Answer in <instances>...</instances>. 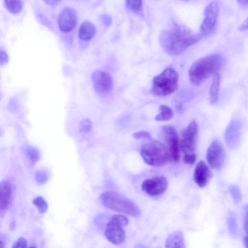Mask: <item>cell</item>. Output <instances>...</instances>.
Listing matches in <instances>:
<instances>
[{"mask_svg":"<svg viewBox=\"0 0 248 248\" xmlns=\"http://www.w3.org/2000/svg\"><path fill=\"white\" fill-rule=\"evenodd\" d=\"M202 37L200 33H194L183 25L174 24L171 27L162 31L160 41L167 53L178 55L198 42Z\"/></svg>","mask_w":248,"mask_h":248,"instance_id":"1","label":"cell"},{"mask_svg":"<svg viewBox=\"0 0 248 248\" xmlns=\"http://www.w3.org/2000/svg\"><path fill=\"white\" fill-rule=\"evenodd\" d=\"M100 200L105 207L111 210L135 217L140 215V210L138 206L120 194L106 191L101 195Z\"/></svg>","mask_w":248,"mask_h":248,"instance_id":"3","label":"cell"},{"mask_svg":"<svg viewBox=\"0 0 248 248\" xmlns=\"http://www.w3.org/2000/svg\"><path fill=\"white\" fill-rule=\"evenodd\" d=\"M210 170L204 161H200L196 165L193 174V179L200 187L207 185L210 177Z\"/></svg>","mask_w":248,"mask_h":248,"instance_id":"15","label":"cell"},{"mask_svg":"<svg viewBox=\"0 0 248 248\" xmlns=\"http://www.w3.org/2000/svg\"><path fill=\"white\" fill-rule=\"evenodd\" d=\"M126 5L132 12L138 13L142 9V0H125Z\"/></svg>","mask_w":248,"mask_h":248,"instance_id":"25","label":"cell"},{"mask_svg":"<svg viewBox=\"0 0 248 248\" xmlns=\"http://www.w3.org/2000/svg\"><path fill=\"white\" fill-rule=\"evenodd\" d=\"M163 132L168 145L169 161L177 162L180 158V144L177 132L171 125L164 126Z\"/></svg>","mask_w":248,"mask_h":248,"instance_id":"7","label":"cell"},{"mask_svg":"<svg viewBox=\"0 0 248 248\" xmlns=\"http://www.w3.org/2000/svg\"><path fill=\"white\" fill-rule=\"evenodd\" d=\"M36 182L39 184H44L47 181L48 177L46 172L44 170L37 171L35 175Z\"/></svg>","mask_w":248,"mask_h":248,"instance_id":"27","label":"cell"},{"mask_svg":"<svg viewBox=\"0 0 248 248\" xmlns=\"http://www.w3.org/2000/svg\"><path fill=\"white\" fill-rule=\"evenodd\" d=\"M92 78L94 88L97 92L106 93L111 91L113 81L108 73L101 70H96L92 74Z\"/></svg>","mask_w":248,"mask_h":248,"instance_id":"13","label":"cell"},{"mask_svg":"<svg viewBox=\"0 0 248 248\" xmlns=\"http://www.w3.org/2000/svg\"><path fill=\"white\" fill-rule=\"evenodd\" d=\"M197 133V124L193 121L184 129L181 136L180 149L184 153L194 152Z\"/></svg>","mask_w":248,"mask_h":248,"instance_id":"10","label":"cell"},{"mask_svg":"<svg viewBox=\"0 0 248 248\" xmlns=\"http://www.w3.org/2000/svg\"><path fill=\"white\" fill-rule=\"evenodd\" d=\"M219 13L217 3L212 1L205 7L204 11V19L200 27V34L202 37L209 35L214 30L217 23Z\"/></svg>","mask_w":248,"mask_h":248,"instance_id":"8","label":"cell"},{"mask_svg":"<svg viewBox=\"0 0 248 248\" xmlns=\"http://www.w3.org/2000/svg\"><path fill=\"white\" fill-rule=\"evenodd\" d=\"M46 4L53 5L58 3L61 0H42Z\"/></svg>","mask_w":248,"mask_h":248,"instance_id":"35","label":"cell"},{"mask_svg":"<svg viewBox=\"0 0 248 248\" xmlns=\"http://www.w3.org/2000/svg\"><path fill=\"white\" fill-rule=\"evenodd\" d=\"M26 154L31 163H35L40 159V153L37 149L33 147H28L26 150Z\"/></svg>","mask_w":248,"mask_h":248,"instance_id":"24","label":"cell"},{"mask_svg":"<svg viewBox=\"0 0 248 248\" xmlns=\"http://www.w3.org/2000/svg\"><path fill=\"white\" fill-rule=\"evenodd\" d=\"M4 247H5V244H4V242L2 241V240H1L0 238V248H4Z\"/></svg>","mask_w":248,"mask_h":248,"instance_id":"38","label":"cell"},{"mask_svg":"<svg viewBox=\"0 0 248 248\" xmlns=\"http://www.w3.org/2000/svg\"><path fill=\"white\" fill-rule=\"evenodd\" d=\"M227 223L231 234L233 237H236L238 233V227L236 216L231 211L228 213Z\"/></svg>","mask_w":248,"mask_h":248,"instance_id":"20","label":"cell"},{"mask_svg":"<svg viewBox=\"0 0 248 248\" xmlns=\"http://www.w3.org/2000/svg\"><path fill=\"white\" fill-rule=\"evenodd\" d=\"M133 137L138 140L140 139H151V135L146 131H140L136 132L133 134Z\"/></svg>","mask_w":248,"mask_h":248,"instance_id":"30","label":"cell"},{"mask_svg":"<svg viewBox=\"0 0 248 248\" xmlns=\"http://www.w3.org/2000/svg\"><path fill=\"white\" fill-rule=\"evenodd\" d=\"M248 18H247L238 28V30L242 31H247L248 29Z\"/></svg>","mask_w":248,"mask_h":248,"instance_id":"34","label":"cell"},{"mask_svg":"<svg viewBox=\"0 0 248 248\" xmlns=\"http://www.w3.org/2000/svg\"><path fill=\"white\" fill-rule=\"evenodd\" d=\"M32 203L41 214L45 213L47 210V203L42 196H39L35 197L33 200Z\"/></svg>","mask_w":248,"mask_h":248,"instance_id":"23","label":"cell"},{"mask_svg":"<svg viewBox=\"0 0 248 248\" xmlns=\"http://www.w3.org/2000/svg\"><path fill=\"white\" fill-rule=\"evenodd\" d=\"M96 30L94 25L89 21L83 22L78 30V38L84 41L92 39L96 33Z\"/></svg>","mask_w":248,"mask_h":248,"instance_id":"18","label":"cell"},{"mask_svg":"<svg viewBox=\"0 0 248 248\" xmlns=\"http://www.w3.org/2000/svg\"><path fill=\"white\" fill-rule=\"evenodd\" d=\"M238 2L242 6H247L248 3V0H237Z\"/></svg>","mask_w":248,"mask_h":248,"instance_id":"36","label":"cell"},{"mask_svg":"<svg viewBox=\"0 0 248 248\" xmlns=\"http://www.w3.org/2000/svg\"><path fill=\"white\" fill-rule=\"evenodd\" d=\"M27 247V242L23 237H20L17 239L13 244L12 248H26Z\"/></svg>","mask_w":248,"mask_h":248,"instance_id":"31","label":"cell"},{"mask_svg":"<svg viewBox=\"0 0 248 248\" xmlns=\"http://www.w3.org/2000/svg\"><path fill=\"white\" fill-rule=\"evenodd\" d=\"M243 242H244V244H245L246 247H247V243H248L247 234H246V235L244 236V237L243 238Z\"/></svg>","mask_w":248,"mask_h":248,"instance_id":"37","label":"cell"},{"mask_svg":"<svg viewBox=\"0 0 248 248\" xmlns=\"http://www.w3.org/2000/svg\"><path fill=\"white\" fill-rule=\"evenodd\" d=\"M223 63V57L218 54H211L197 60L189 68L190 81L194 85H200L209 76L216 73Z\"/></svg>","mask_w":248,"mask_h":248,"instance_id":"2","label":"cell"},{"mask_svg":"<svg viewBox=\"0 0 248 248\" xmlns=\"http://www.w3.org/2000/svg\"><path fill=\"white\" fill-rule=\"evenodd\" d=\"M168 182L162 176H157L147 179L143 181L141 187L145 193L152 196L163 194L167 190Z\"/></svg>","mask_w":248,"mask_h":248,"instance_id":"11","label":"cell"},{"mask_svg":"<svg viewBox=\"0 0 248 248\" xmlns=\"http://www.w3.org/2000/svg\"><path fill=\"white\" fill-rule=\"evenodd\" d=\"M140 153L144 162L151 166H161L169 161L167 148L157 140H151L143 144Z\"/></svg>","mask_w":248,"mask_h":248,"instance_id":"5","label":"cell"},{"mask_svg":"<svg viewBox=\"0 0 248 248\" xmlns=\"http://www.w3.org/2000/svg\"><path fill=\"white\" fill-rule=\"evenodd\" d=\"M77 23V16L75 10L70 7H65L60 13L58 24L60 30L64 32L72 31Z\"/></svg>","mask_w":248,"mask_h":248,"instance_id":"12","label":"cell"},{"mask_svg":"<svg viewBox=\"0 0 248 248\" xmlns=\"http://www.w3.org/2000/svg\"><path fill=\"white\" fill-rule=\"evenodd\" d=\"M100 19L102 22L107 26H109L112 23V19L108 15H103L101 16Z\"/></svg>","mask_w":248,"mask_h":248,"instance_id":"33","label":"cell"},{"mask_svg":"<svg viewBox=\"0 0 248 248\" xmlns=\"http://www.w3.org/2000/svg\"><path fill=\"white\" fill-rule=\"evenodd\" d=\"M225 156V150L219 141L213 140L207 151L206 158L210 166L216 170L221 169L224 165Z\"/></svg>","mask_w":248,"mask_h":248,"instance_id":"9","label":"cell"},{"mask_svg":"<svg viewBox=\"0 0 248 248\" xmlns=\"http://www.w3.org/2000/svg\"><path fill=\"white\" fill-rule=\"evenodd\" d=\"M92 126V123L89 119L82 120L80 124L79 130L81 132H89Z\"/></svg>","mask_w":248,"mask_h":248,"instance_id":"29","label":"cell"},{"mask_svg":"<svg viewBox=\"0 0 248 248\" xmlns=\"http://www.w3.org/2000/svg\"><path fill=\"white\" fill-rule=\"evenodd\" d=\"M220 85V76L216 73L214 75L212 83L209 90L210 102L212 104L216 103L218 98Z\"/></svg>","mask_w":248,"mask_h":248,"instance_id":"19","label":"cell"},{"mask_svg":"<svg viewBox=\"0 0 248 248\" xmlns=\"http://www.w3.org/2000/svg\"><path fill=\"white\" fill-rule=\"evenodd\" d=\"M160 113L155 118L157 121H166L170 119L173 116L171 109L165 105H161L159 108Z\"/></svg>","mask_w":248,"mask_h":248,"instance_id":"21","label":"cell"},{"mask_svg":"<svg viewBox=\"0 0 248 248\" xmlns=\"http://www.w3.org/2000/svg\"><path fill=\"white\" fill-rule=\"evenodd\" d=\"M230 192L234 202H239L242 199L241 190L236 185H232L229 188Z\"/></svg>","mask_w":248,"mask_h":248,"instance_id":"26","label":"cell"},{"mask_svg":"<svg viewBox=\"0 0 248 248\" xmlns=\"http://www.w3.org/2000/svg\"><path fill=\"white\" fill-rule=\"evenodd\" d=\"M165 247L170 248H185V239L183 232L175 231L170 234L165 242Z\"/></svg>","mask_w":248,"mask_h":248,"instance_id":"17","label":"cell"},{"mask_svg":"<svg viewBox=\"0 0 248 248\" xmlns=\"http://www.w3.org/2000/svg\"><path fill=\"white\" fill-rule=\"evenodd\" d=\"M178 79L177 72L172 68L168 67L154 78L152 93L158 96L170 95L177 90Z\"/></svg>","mask_w":248,"mask_h":248,"instance_id":"4","label":"cell"},{"mask_svg":"<svg viewBox=\"0 0 248 248\" xmlns=\"http://www.w3.org/2000/svg\"><path fill=\"white\" fill-rule=\"evenodd\" d=\"M13 192L11 181L3 180L0 182V217L4 216L8 210Z\"/></svg>","mask_w":248,"mask_h":248,"instance_id":"14","label":"cell"},{"mask_svg":"<svg viewBox=\"0 0 248 248\" xmlns=\"http://www.w3.org/2000/svg\"><path fill=\"white\" fill-rule=\"evenodd\" d=\"M8 11L12 14H16L22 9L21 0H4Z\"/></svg>","mask_w":248,"mask_h":248,"instance_id":"22","label":"cell"},{"mask_svg":"<svg viewBox=\"0 0 248 248\" xmlns=\"http://www.w3.org/2000/svg\"><path fill=\"white\" fill-rule=\"evenodd\" d=\"M196 159V155L194 152L189 153L185 154L183 157V161L186 164L192 165L195 162Z\"/></svg>","mask_w":248,"mask_h":248,"instance_id":"28","label":"cell"},{"mask_svg":"<svg viewBox=\"0 0 248 248\" xmlns=\"http://www.w3.org/2000/svg\"><path fill=\"white\" fill-rule=\"evenodd\" d=\"M238 123L232 121L228 125L225 134V139L227 146L231 149L235 148L240 139V128Z\"/></svg>","mask_w":248,"mask_h":248,"instance_id":"16","label":"cell"},{"mask_svg":"<svg viewBox=\"0 0 248 248\" xmlns=\"http://www.w3.org/2000/svg\"><path fill=\"white\" fill-rule=\"evenodd\" d=\"M128 223V219L124 215L117 214L112 216L105 230L106 238L115 245L123 243L125 238L124 227Z\"/></svg>","mask_w":248,"mask_h":248,"instance_id":"6","label":"cell"},{"mask_svg":"<svg viewBox=\"0 0 248 248\" xmlns=\"http://www.w3.org/2000/svg\"></svg>","mask_w":248,"mask_h":248,"instance_id":"39","label":"cell"},{"mask_svg":"<svg viewBox=\"0 0 248 248\" xmlns=\"http://www.w3.org/2000/svg\"><path fill=\"white\" fill-rule=\"evenodd\" d=\"M8 61V56L6 52L3 50L0 51V64L3 65Z\"/></svg>","mask_w":248,"mask_h":248,"instance_id":"32","label":"cell"}]
</instances>
